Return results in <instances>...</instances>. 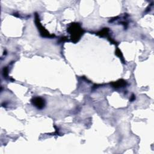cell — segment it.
<instances>
[{
    "instance_id": "6da1fadb",
    "label": "cell",
    "mask_w": 154,
    "mask_h": 154,
    "mask_svg": "<svg viewBox=\"0 0 154 154\" xmlns=\"http://www.w3.org/2000/svg\"><path fill=\"white\" fill-rule=\"evenodd\" d=\"M68 31L70 32L73 39H75L76 41H78L82 34V30L80 25L78 23H72L68 29Z\"/></svg>"
},
{
    "instance_id": "7a4b0ae2",
    "label": "cell",
    "mask_w": 154,
    "mask_h": 154,
    "mask_svg": "<svg viewBox=\"0 0 154 154\" xmlns=\"http://www.w3.org/2000/svg\"><path fill=\"white\" fill-rule=\"evenodd\" d=\"M31 102L32 103V104L37 107L38 109H42L45 105V102L44 100V99H43L41 97H34L32 100Z\"/></svg>"
},
{
    "instance_id": "3957f363",
    "label": "cell",
    "mask_w": 154,
    "mask_h": 154,
    "mask_svg": "<svg viewBox=\"0 0 154 154\" xmlns=\"http://www.w3.org/2000/svg\"><path fill=\"white\" fill-rule=\"evenodd\" d=\"M38 19H38V16L36 15V16H35V22H36V23H37V25L38 26V29H39V30H40V32L41 34H42L43 36H44V37H51L52 35H51L49 34V32H48L46 31V30L42 26V25H41V23H40V21H39Z\"/></svg>"
},
{
    "instance_id": "277c9868",
    "label": "cell",
    "mask_w": 154,
    "mask_h": 154,
    "mask_svg": "<svg viewBox=\"0 0 154 154\" xmlns=\"http://www.w3.org/2000/svg\"><path fill=\"white\" fill-rule=\"evenodd\" d=\"M114 87L117 88V87H120L122 86H123L126 84V82L125 81H122V80H120L119 81H117L116 82H114L112 84Z\"/></svg>"
}]
</instances>
